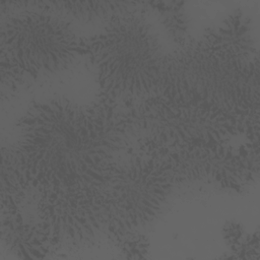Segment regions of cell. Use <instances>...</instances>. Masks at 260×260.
I'll return each mask as SVG.
<instances>
[{
  "label": "cell",
  "mask_w": 260,
  "mask_h": 260,
  "mask_svg": "<svg viewBox=\"0 0 260 260\" xmlns=\"http://www.w3.org/2000/svg\"><path fill=\"white\" fill-rule=\"evenodd\" d=\"M17 149L30 183L45 187L101 185L123 141L125 122L65 98L30 106L18 124Z\"/></svg>",
  "instance_id": "6da1fadb"
},
{
  "label": "cell",
  "mask_w": 260,
  "mask_h": 260,
  "mask_svg": "<svg viewBox=\"0 0 260 260\" xmlns=\"http://www.w3.org/2000/svg\"><path fill=\"white\" fill-rule=\"evenodd\" d=\"M100 84L115 98H135L159 87L167 59L154 26L134 12L119 15L89 45Z\"/></svg>",
  "instance_id": "7a4b0ae2"
},
{
  "label": "cell",
  "mask_w": 260,
  "mask_h": 260,
  "mask_svg": "<svg viewBox=\"0 0 260 260\" xmlns=\"http://www.w3.org/2000/svg\"><path fill=\"white\" fill-rule=\"evenodd\" d=\"M258 71L244 72L191 40L167 56L158 89L164 96L217 106L234 114L258 101Z\"/></svg>",
  "instance_id": "3957f363"
},
{
  "label": "cell",
  "mask_w": 260,
  "mask_h": 260,
  "mask_svg": "<svg viewBox=\"0 0 260 260\" xmlns=\"http://www.w3.org/2000/svg\"><path fill=\"white\" fill-rule=\"evenodd\" d=\"M85 50L68 22L39 9L10 16L1 26L2 66L7 65V73L55 74Z\"/></svg>",
  "instance_id": "277c9868"
},
{
  "label": "cell",
  "mask_w": 260,
  "mask_h": 260,
  "mask_svg": "<svg viewBox=\"0 0 260 260\" xmlns=\"http://www.w3.org/2000/svg\"><path fill=\"white\" fill-rule=\"evenodd\" d=\"M173 185L169 167L158 155L113 164L100 185L107 228L127 234L148 225L161 212Z\"/></svg>",
  "instance_id": "5b68a950"
},
{
  "label": "cell",
  "mask_w": 260,
  "mask_h": 260,
  "mask_svg": "<svg viewBox=\"0 0 260 260\" xmlns=\"http://www.w3.org/2000/svg\"><path fill=\"white\" fill-rule=\"evenodd\" d=\"M138 123L162 147H205L225 144L238 133L234 113L206 103L156 99L138 113Z\"/></svg>",
  "instance_id": "8992f818"
},
{
  "label": "cell",
  "mask_w": 260,
  "mask_h": 260,
  "mask_svg": "<svg viewBox=\"0 0 260 260\" xmlns=\"http://www.w3.org/2000/svg\"><path fill=\"white\" fill-rule=\"evenodd\" d=\"M38 216L49 245L85 244L107 226L100 185L42 188Z\"/></svg>",
  "instance_id": "52a82bcc"
},
{
  "label": "cell",
  "mask_w": 260,
  "mask_h": 260,
  "mask_svg": "<svg viewBox=\"0 0 260 260\" xmlns=\"http://www.w3.org/2000/svg\"><path fill=\"white\" fill-rule=\"evenodd\" d=\"M158 155L169 167L174 184L208 183L239 190L249 178L248 155L225 144L205 147H164Z\"/></svg>",
  "instance_id": "ba28073f"
},
{
  "label": "cell",
  "mask_w": 260,
  "mask_h": 260,
  "mask_svg": "<svg viewBox=\"0 0 260 260\" xmlns=\"http://www.w3.org/2000/svg\"><path fill=\"white\" fill-rule=\"evenodd\" d=\"M203 43L217 56L244 72L258 71V49L251 20L242 12L230 14L205 31Z\"/></svg>",
  "instance_id": "9c48e42d"
},
{
  "label": "cell",
  "mask_w": 260,
  "mask_h": 260,
  "mask_svg": "<svg viewBox=\"0 0 260 260\" xmlns=\"http://www.w3.org/2000/svg\"><path fill=\"white\" fill-rule=\"evenodd\" d=\"M20 7H36L60 17H71L82 22L113 19L135 10L136 3L117 1H18L10 2Z\"/></svg>",
  "instance_id": "30bf717a"
},
{
  "label": "cell",
  "mask_w": 260,
  "mask_h": 260,
  "mask_svg": "<svg viewBox=\"0 0 260 260\" xmlns=\"http://www.w3.org/2000/svg\"><path fill=\"white\" fill-rule=\"evenodd\" d=\"M1 238L6 249L18 258L39 259L46 257L49 243L45 240L39 226L30 225L22 220L15 208L2 209Z\"/></svg>",
  "instance_id": "8fae6325"
},
{
  "label": "cell",
  "mask_w": 260,
  "mask_h": 260,
  "mask_svg": "<svg viewBox=\"0 0 260 260\" xmlns=\"http://www.w3.org/2000/svg\"><path fill=\"white\" fill-rule=\"evenodd\" d=\"M30 183L17 147L2 148L1 200L2 208H15V204Z\"/></svg>",
  "instance_id": "7c38bea8"
},
{
  "label": "cell",
  "mask_w": 260,
  "mask_h": 260,
  "mask_svg": "<svg viewBox=\"0 0 260 260\" xmlns=\"http://www.w3.org/2000/svg\"><path fill=\"white\" fill-rule=\"evenodd\" d=\"M160 18L166 31L175 43L181 46L187 42L186 34L189 23L188 17L182 8H166L161 10Z\"/></svg>",
  "instance_id": "4fadbf2b"
}]
</instances>
